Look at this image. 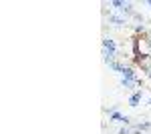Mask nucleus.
I'll return each mask as SVG.
<instances>
[{
	"label": "nucleus",
	"mask_w": 151,
	"mask_h": 134,
	"mask_svg": "<svg viewBox=\"0 0 151 134\" xmlns=\"http://www.w3.org/2000/svg\"><path fill=\"white\" fill-rule=\"evenodd\" d=\"M133 64H137V66L141 68V72H143L147 78H151V56H137V58L133 60Z\"/></svg>",
	"instance_id": "nucleus-1"
},
{
	"label": "nucleus",
	"mask_w": 151,
	"mask_h": 134,
	"mask_svg": "<svg viewBox=\"0 0 151 134\" xmlns=\"http://www.w3.org/2000/svg\"><path fill=\"white\" fill-rule=\"evenodd\" d=\"M147 4H149V6H151V0H147Z\"/></svg>",
	"instance_id": "nucleus-8"
},
{
	"label": "nucleus",
	"mask_w": 151,
	"mask_h": 134,
	"mask_svg": "<svg viewBox=\"0 0 151 134\" xmlns=\"http://www.w3.org/2000/svg\"><path fill=\"white\" fill-rule=\"evenodd\" d=\"M133 130H141V132H145V130H151V122H139L133 126Z\"/></svg>",
	"instance_id": "nucleus-6"
},
{
	"label": "nucleus",
	"mask_w": 151,
	"mask_h": 134,
	"mask_svg": "<svg viewBox=\"0 0 151 134\" xmlns=\"http://www.w3.org/2000/svg\"><path fill=\"white\" fill-rule=\"evenodd\" d=\"M109 22L113 24V26H125L127 20H125V18H121V16H117V14H109Z\"/></svg>",
	"instance_id": "nucleus-5"
},
{
	"label": "nucleus",
	"mask_w": 151,
	"mask_h": 134,
	"mask_svg": "<svg viewBox=\"0 0 151 134\" xmlns=\"http://www.w3.org/2000/svg\"><path fill=\"white\" fill-rule=\"evenodd\" d=\"M149 106H151V98H149Z\"/></svg>",
	"instance_id": "nucleus-9"
},
{
	"label": "nucleus",
	"mask_w": 151,
	"mask_h": 134,
	"mask_svg": "<svg viewBox=\"0 0 151 134\" xmlns=\"http://www.w3.org/2000/svg\"><path fill=\"white\" fill-rule=\"evenodd\" d=\"M103 48H105V50H111V52H117V54H119V48H117L115 40H113L111 36H105V38H103Z\"/></svg>",
	"instance_id": "nucleus-3"
},
{
	"label": "nucleus",
	"mask_w": 151,
	"mask_h": 134,
	"mask_svg": "<svg viewBox=\"0 0 151 134\" xmlns=\"http://www.w3.org/2000/svg\"><path fill=\"white\" fill-rule=\"evenodd\" d=\"M133 134H143V132H141V130H133Z\"/></svg>",
	"instance_id": "nucleus-7"
},
{
	"label": "nucleus",
	"mask_w": 151,
	"mask_h": 134,
	"mask_svg": "<svg viewBox=\"0 0 151 134\" xmlns=\"http://www.w3.org/2000/svg\"><path fill=\"white\" fill-rule=\"evenodd\" d=\"M149 42H151V36H149Z\"/></svg>",
	"instance_id": "nucleus-10"
},
{
	"label": "nucleus",
	"mask_w": 151,
	"mask_h": 134,
	"mask_svg": "<svg viewBox=\"0 0 151 134\" xmlns=\"http://www.w3.org/2000/svg\"><path fill=\"white\" fill-rule=\"evenodd\" d=\"M141 98H143V90H137V92H133L131 96H129V106H133V108H137L139 106V102H141Z\"/></svg>",
	"instance_id": "nucleus-2"
},
{
	"label": "nucleus",
	"mask_w": 151,
	"mask_h": 134,
	"mask_svg": "<svg viewBox=\"0 0 151 134\" xmlns=\"http://www.w3.org/2000/svg\"><path fill=\"white\" fill-rule=\"evenodd\" d=\"M121 78H127V80H139V76H137V72H135V68H133V66H125V70L121 72Z\"/></svg>",
	"instance_id": "nucleus-4"
}]
</instances>
